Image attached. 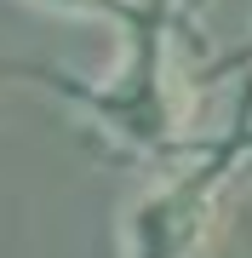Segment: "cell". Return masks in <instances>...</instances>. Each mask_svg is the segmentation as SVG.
Here are the masks:
<instances>
[{
  "label": "cell",
  "instance_id": "6da1fadb",
  "mask_svg": "<svg viewBox=\"0 0 252 258\" xmlns=\"http://www.w3.org/2000/svg\"><path fill=\"white\" fill-rule=\"evenodd\" d=\"M178 23L184 0H138L121 23V63L103 81H75L69 69H29V81L63 92L92 126L126 155H143L155 166H178L206 144L195 126V75L178 63Z\"/></svg>",
  "mask_w": 252,
  "mask_h": 258
},
{
  "label": "cell",
  "instance_id": "7a4b0ae2",
  "mask_svg": "<svg viewBox=\"0 0 252 258\" xmlns=\"http://www.w3.org/2000/svg\"><path fill=\"white\" fill-rule=\"evenodd\" d=\"M252 161L246 138L235 126L206 132V144L189 161L166 166V178L149 184L121 218V258H201L206 241L224 224L229 184Z\"/></svg>",
  "mask_w": 252,
  "mask_h": 258
},
{
  "label": "cell",
  "instance_id": "3957f363",
  "mask_svg": "<svg viewBox=\"0 0 252 258\" xmlns=\"http://www.w3.org/2000/svg\"><path fill=\"white\" fill-rule=\"evenodd\" d=\"M29 6L52 12V18H80V23H115L121 29L138 0H29Z\"/></svg>",
  "mask_w": 252,
  "mask_h": 258
}]
</instances>
